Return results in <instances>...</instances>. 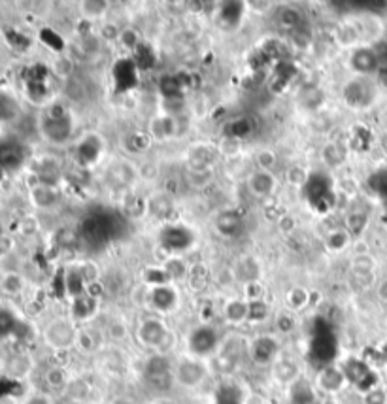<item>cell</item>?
<instances>
[{
	"label": "cell",
	"mask_w": 387,
	"mask_h": 404,
	"mask_svg": "<svg viewBox=\"0 0 387 404\" xmlns=\"http://www.w3.org/2000/svg\"><path fill=\"white\" fill-rule=\"evenodd\" d=\"M189 280H191L189 284H191L195 291H202L208 286V281H210V276H208V270L204 268V265H197L191 270V278Z\"/></svg>",
	"instance_id": "60d3db41"
},
{
	"label": "cell",
	"mask_w": 387,
	"mask_h": 404,
	"mask_svg": "<svg viewBox=\"0 0 387 404\" xmlns=\"http://www.w3.org/2000/svg\"><path fill=\"white\" fill-rule=\"evenodd\" d=\"M113 235H115V218L108 214H93V216H87L81 223L80 237L89 246H102Z\"/></svg>",
	"instance_id": "3957f363"
},
{
	"label": "cell",
	"mask_w": 387,
	"mask_h": 404,
	"mask_svg": "<svg viewBox=\"0 0 387 404\" xmlns=\"http://www.w3.org/2000/svg\"><path fill=\"white\" fill-rule=\"evenodd\" d=\"M276 327L280 333L283 335H289V333H293L295 327H297V319L291 312H281L280 316L276 317Z\"/></svg>",
	"instance_id": "b9f144b4"
},
{
	"label": "cell",
	"mask_w": 387,
	"mask_h": 404,
	"mask_svg": "<svg viewBox=\"0 0 387 404\" xmlns=\"http://www.w3.org/2000/svg\"><path fill=\"white\" fill-rule=\"evenodd\" d=\"M131 59L134 61V64H136V69L140 70V72H146V70L153 69V64H155L157 61L153 48H151L150 44H144V42L138 46L136 50L132 51Z\"/></svg>",
	"instance_id": "f1b7e54d"
},
{
	"label": "cell",
	"mask_w": 387,
	"mask_h": 404,
	"mask_svg": "<svg viewBox=\"0 0 387 404\" xmlns=\"http://www.w3.org/2000/svg\"><path fill=\"white\" fill-rule=\"evenodd\" d=\"M119 42L125 46V48H129L131 51H134L138 48V46L142 44L140 42V36H138V32L134 31V29H123V31L119 32Z\"/></svg>",
	"instance_id": "7dc6e473"
},
{
	"label": "cell",
	"mask_w": 387,
	"mask_h": 404,
	"mask_svg": "<svg viewBox=\"0 0 387 404\" xmlns=\"http://www.w3.org/2000/svg\"><path fill=\"white\" fill-rule=\"evenodd\" d=\"M269 305L262 299L259 300H250V314H248V319L250 321H255V323H261L269 317Z\"/></svg>",
	"instance_id": "f35d334b"
},
{
	"label": "cell",
	"mask_w": 387,
	"mask_h": 404,
	"mask_svg": "<svg viewBox=\"0 0 387 404\" xmlns=\"http://www.w3.org/2000/svg\"><path fill=\"white\" fill-rule=\"evenodd\" d=\"M216 404H244L242 389L234 384H223L216 393Z\"/></svg>",
	"instance_id": "1f68e13d"
},
{
	"label": "cell",
	"mask_w": 387,
	"mask_h": 404,
	"mask_svg": "<svg viewBox=\"0 0 387 404\" xmlns=\"http://www.w3.org/2000/svg\"><path fill=\"white\" fill-rule=\"evenodd\" d=\"M150 210L155 214L157 218L167 219L169 218V211L172 210V202L167 197H157L150 202Z\"/></svg>",
	"instance_id": "7bdbcfd3"
},
{
	"label": "cell",
	"mask_w": 387,
	"mask_h": 404,
	"mask_svg": "<svg viewBox=\"0 0 387 404\" xmlns=\"http://www.w3.org/2000/svg\"><path fill=\"white\" fill-rule=\"evenodd\" d=\"M23 162V150L15 142L0 144V165L6 168H17Z\"/></svg>",
	"instance_id": "d4e9b609"
},
{
	"label": "cell",
	"mask_w": 387,
	"mask_h": 404,
	"mask_svg": "<svg viewBox=\"0 0 387 404\" xmlns=\"http://www.w3.org/2000/svg\"><path fill=\"white\" fill-rule=\"evenodd\" d=\"M380 297L384 300H387V281H384L381 284V287H380Z\"/></svg>",
	"instance_id": "94428289"
},
{
	"label": "cell",
	"mask_w": 387,
	"mask_h": 404,
	"mask_svg": "<svg viewBox=\"0 0 387 404\" xmlns=\"http://www.w3.org/2000/svg\"><path fill=\"white\" fill-rule=\"evenodd\" d=\"M131 140H132V150L134 151H146L148 148H150V144H151L150 134H142V132L134 134Z\"/></svg>",
	"instance_id": "f5cc1de1"
},
{
	"label": "cell",
	"mask_w": 387,
	"mask_h": 404,
	"mask_svg": "<svg viewBox=\"0 0 387 404\" xmlns=\"http://www.w3.org/2000/svg\"><path fill=\"white\" fill-rule=\"evenodd\" d=\"M144 280L153 287L161 286H170L172 278L169 276V272L164 268H148L144 272Z\"/></svg>",
	"instance_id": "8d00e7d4"
},
{
	"label": "cell",
	"mask_w": 387,
	"mask_h": 404,
	"mask_svg": "<svg viewBox=\"0 0 387 404\" xmlns=\"http://www.w3.org/2000/svg\"><path fill=\"white\" fill-rule=\"evenodd\" d=\"M380 359L384 361V363H386V365H387V344H384V346H381V349H380Z\"/></svg>",
	"instance_id": "91938a15"
},
{
	"label": "cell",
	"mask_w": 387,
	"mask_h": 404,
	"mask_svg": "<svg viewBox=\"0 0 387 404\" xmlns=\"http://www.w3.org/2000/svg\"><path fill=\"white\" fill-rule=\"evenodd\" d=\"M227 132H229V138L231 140H244V138L251 137L255 132V123L251 118H237L232 119L229 127H227Z\"/></svg>",
	"instance_id": "4316f807"
},
{
	"label": "cell",
	"mask_w": 387,
	"mask_h": 404,
	"mask_svg": "<svg viewBox=\"0 0 387 404\" xmlns=\"http://www.w3.org/2000/svg\"><path fill=\"white\" fill-rule=\"evenodd\" d=\"M365 404H387V389L376 386L365 393Z\"/></svg>",
	"instance_id": "f907efd6"
},
{
	"label": "cell",
	"mask_w": 387,
	"mask_h": 404,
	"mask_svg": "<svg viewBox=\"0 0 387 404\" xmlns=\"http://www.w3.org/2000/svg\"><path fill=\"white\" fill-rule=\"evenodd\" d=\"M112 174L118 178V181L121 183H131L134 180V170H132L127 162H119L115 167L112 168Z\"/></svg>",
	"instance_id": "681fc988"
},
{
	"label": "cell",
	"mask_w": 387,
	"mask_h": 404,
	"mask_svg": "<svg viewBox=\"0 0 387 404\" xmlns=\"http://www.w3.org/2000/svg\"><path fill=\"white\" fill-rule=\"evenodd\" d=\"M321 157H323V161L327 162L329 167L337 168L346 161V157H348V150H346L344 146H340V144L331 142L325 146L323 151H321Z\"/></svg>",
	"instance_id": "4dcf8cb0"
},
{
	"label": "cell",
	"mask_w": 387,
	"mask_h": 404,
	"mask_svg": "<svg viewBox=\"0 0 387 404\" xmlns=\"http://www.w3.org/2000/svg\"><path fill=\"white\" fill-rule=\"evenodd\" d=\"M176 119L172 116H159L150 123V134L155 138H170L176 134Z\"/></svg>",
	"instance_id": "83f0119b"
},
{
	"label": "cell",
	"mask_w": 387,
	"mask_h": 404,
	"mask_svg": "<svg viewBox=\"0 0 387 404\" xmlns=\"http://www.w3.org/2000/svg\"><path fill=\"white\" fill-rule=\"evenodd\" d=\"M72 127L74 123H72L70 113L57 104L51 106L42 118V134L53 144L66 142L72 134Z\"/></svg>",
	"instance_id": "7a4b0ae2"
},
{
	"label": "cell",
	"mask_w": 387,
	"mask_h": 404,
	"mask_svg": "<svg viewBox=\"0 0 387 404\" xmlns=\"http://www.w3.org/2000/svg\"><path fill=\"white\" fill-rule=\"evenodd\" d=\"M110 335H112V338H115V340H121L123 336L127 335V329H125V325L123 323H112L110 325Z\"/></svg>",
	"instance_id": "9f6ffc18"
},
{
	"label": "cell",
	"mask_w": 387,
	"mask_h": 404,
	"mask_svg": "<svg viewBox=\"0 0 387 404\" xmlns=\"http://www.w3.org/2000/svg\"><path fill=\"white\" fill-rule=\"evenodd\" d=\"M257 165H259V170L269 172L270 168L276 165V155L270 150L259 151V153H257Z\"/></svg>",
	"instance_id": "816d5d0a"
},
{
	"label": "cell",
	"mask_w": 387,
	"mask_h": 404,
	"mask_svg": "<svg viewBox=\"0 0 387 404\" xmlns=\"http://www.w3.org/2000/svg\"><path fill=\"white\" fill-rule=\"evenodd\" d=\"M346 386H348V379H346L340 367L327 365V367L319 368L318 379H316V389H321L327 395H338Z\"/></svg>",
	"instance_id": "5bb4252c"
},
{
	"label": "cell",
	"mask_w": 387,
	"mask_h": 404,
	"mask_svg": "<svg viewBox=\"0 0 387 404\" xmlns=\"http://www.w3.org/2000/svg\"><path fill=\"white\" fill-rule=\"evenodd\" d=\"M216 227L221 235H225V237H234L238 235V230L242 227V218H240V214L234 210H227L223 214H219L218 221H216Z\"/></svg>",
	"instance_id": "603a6c76"
},
{
	"label": "cell",
	"mask_w": 387,
	"mask_h": 404,
	"mask_svg": "<svg viewBox=\"0 0 387 404\" xmlns=\"http://www.w3.org/2000/svg\"><path fill=\"white\" fill-rule=\"evenodd\" d=\"M34 200H36L38 206L48 208V206L55 204L57 195L53 193V189H50V187H38L36 191H34Z\"/></svg>",
	"instance_id": "ee69618b"
},
{
	"label": "cell",
	"mask_w": 387,
	"mask_h": 404,
	"mask_svg": "<svg viewBox=\"0 0 387 404\" xmlns=\"http://www.w3.org/2000/svg\"><path fill=\"white\" fill-rule=\"evenodd\" d=\"M340 368H342L348 384L356 386L359 391H370V389H374L376 384H378V376L372 372V368H370L365 361L350 357L348 361H344V365Z\"/></svg>",
	"instance_id": "ba28073f"
},
{
	"label": "cell",
	"mask_w": 387,
	"mask_h": 404,
	"mask_svg": "<svg viewBox=\"0 0 387 404\" xmlns=\"http://www.w3.org/2000/svg\"><path fill=\"white\" fill-rule=\"evenodd\" d=\"M94 308H97V299L89 297L87 293L74 299V305H72V312L78 319H87L89 316H93Z\"/></svg>",
	"instance_id": "d6a6232c"
},
{
	"label": "cell",
	"mask_w": 387,
	"mask_h": 404,
	"mask_svg": "<svg viewBox=\"0 0 387 404\" xmlns=\"http://www.w3.org/2000/svg\"><path fill=\"white\" fill-rule=\"evenodd\" d=\"M250 314V302L244 299H231L227 300L223 306V317H225L227 323L240 325L248 319Z\"/></svg>",
	"instance_id": "ffe728a7"
},
{
	"label": "cell",
	"mask_w": 387,
	"mask_h": 404,
	"mask_svg": "<svg viewBox=\"0 0 387 404\" xmlns=\"http://www.w3.org/2000/svg\"><path fill=\"white\" fill-rule=\"evenodd\" d=\"M374 85L369 80L359 78V80H351L344 88V100L351 108H367L374 100Z\"/></svg>",
	"instance_id": "4fadbf2b"
},
{
	"label": "cell",
	"mask_w": 387,
	"mask_h": 404,
	"mask_svg": "<svg viewBox=\"0 0 387 404\" xmlns=\"http://www.w3.org/2000/svg\"><path fill=\"white\" fill-rule=\"evenodd\" d=\"M289 398L293 404H316V386L300 376L289 386Z\"/></svg>",
	"instance_id": "d6986e66"
},
{
	"label": "cell",
	"mask_w": 387,
	"mask_h": 404,
	"mask_svg": "<svg viewBox=\"0 0 387 404\" xmlns=\"http://www.w3.org/2000/svg\"><path fill=\"white\" fill-rule=\"evenodd\" d=\"M348 242H350V232L342 229L332 230V232H329L327 238H325V244H327V248L331 249L332 253L342 251V249L348 246Z\"/></svg>",
	"instance_id": "e575fe53"
},
{
	"label": "cell",
	"mask_w": 387,
	"mask_h": 404,
	"mask_svg": "<svg viewBox=\"0 0 387 404\" xmlns=\"http://www.w3.org/2000/svg\"><path fill=\"white\" fill-rule=\"evenodd\" d=\"M278 23L280 27H283L286 31H300V27L304 23V15L300 12L299 8L293 6H283L280 8V12H278Z\"/></svg>",
	"instance_id": "cb8c5ba5"
},
{
	"label": "cell",
	"mask_w": 387,
	"mask_h": 404,
	"mask_svg": "<svg viewBox=\"0 0 387 404\" xmlns=\"http://www.w3.org/2000/svg\"><path fill=\"white\" fill-rule=\"evenodd\" d=\"M219 8H221V10H219L221 21H223L225 25L234 27L242 21L244 8H246V4H244V2H223Z\"/></svg>",
	"instance_id": "f546056e"
},
{
	"label": "cell",
	"mask_w": 387,
	"mask_h": 404,
	"mask_svg": "<svg viewBox=\"0 0 387 404\" xmlns=\"http://www.w3.org/2000/svg\"><path fill=\"white\" fill-rule=\"evenodd\" d=\"M302 191H304V197H307L308 204L312 206L314 211L327 214V211H331L335 208L337 197H335L332 181L323 172H314V174L308 176Z\"/></svg>",
	"instance_id": "6da1fadb"
},
{
	"label": "cell",
	"mask_w": 387,
	"mask_h": 404,
	"mask_svg": "<svg viewBox=\"0 0 387 404\" xmlns=\"http://www.w3.org/2000/svg\"><path fill=\"white\" fill-rule=\"evenodd\" d=\"M274 378L281 384H288L291 386L295 379H299V367L297 363L291 359H280L274 363Z\"/></svg>",
	"instance_id": "484cf974"
},
{
	"label": "cell",
	"mask_w": 387,
	"mask_h": 404,
	"mask_svg": "<svg viewBox=\"0 0 387 404\" xmlns=\"http://www.w3.org/2000/svg\"><path fill=\"white\" fill-rule=\"evenodd\" d=\"M44 338L53 349L64 351V349H70L78 344V330H76L74 323L70 319L61 317V319H55L45 327Z\"/></svg>",
	"instance_id": "52a82bcc"
},
{
	"label": "cell",
	"mask_w": 387,
	"mask_h": 404,
	"mask_svg": "<svg viewBox=\"0 0 387 404\" xmlns=\"http://www.w3.org/2000/svg\"><path fill=\"white\" fill-rule=\"evenodd\" d=\"M144 379L157 391H169L174 384V365L164 355H153L146 361Z\"/></svg>",
	"instance_id": "5b68a950"
},
{
	"label": "cell",
	"mask_w": 387,
	"mask_h": 404,
	"mask_svg": "<svg viewBox=\"0 0 387 404\" xmlns=\"http://www.w3.org/2000/svg\"><path fill=\"white\" fill-rule=\"evenodd\" d=\"M308 300H310V295H308L307 289H302V287H295L291 291L288 293V297H286V302L291 310H302L304 306L308 305Z\"/></svg>",
	"instance_id": "d590c367"
},
{
	"label": "cell",
	"mask_w": 387,
	"mask_h": 404,
	"mask_svg": "<svg viewBox=\"0 0 387 404\" xmlns=\"http://www.w3.org/2000/svg\"><path fill=\"white\" fill-rule=\"evenodd\" d=\"M162 268L169 272V276L172 278V280H180V278H183V276L188 274V267H185V263L180 261V259H170V261L167 263Z\"/></svg>",
	"instance_id": "c3c4849f"
},
{
	"label": "cell",
	"mask_w": 387,
	"mask_h": 404,
	"mask_svg": "<svg viewBox=\"0 0 387 404\" xmlns=\"http://www.w3.org/2000/svg\"><path fill=\"white\" fill-rule=\"evenodd\" d=\"M307 180H308V176H307V172L302 170V168L295 167V168H291V170H289V181H291L293 186L304 187Z\"/></svg>",
	"instance_id": "db71d44e"
},
{
	"label": "cell",
	"mask_w": 387,
	"mask_h": 404,
	"mask_svg": "<svg viewBox=\"0 0 387 404\" xmlns=\"http://www.w3.org/2000/svg\"><path fill=\"white\" fill-rule=\"evenodd\" d=\"M45 378H48V384H50V387H53V389L69 387V379L64 376L63 368H51Z\"/></svg>",
	"instance_id": "bcb514c9"
},
{
	"label": "cell",
	"mask_w": 387,
	"mask_h": 404,
	"mask_svg": "<svg viewBox=\"0 0 387 404\" xmlns=\"http://www.w3.org/2000/svg\"><path fill=\"white\" fill-rule=\"evenodd\" d=\"M27 404H51V403L50 398L44 397V395H38V397H32Z\"/></svg>",
	"instance_id": "680465c9"
},
{
	"label": "cell",
	"mask_w": 387,
	"mask_h": 404,
	"mask_svg": "<svg viewBox=\"0 0 387 404\" xmlns=\"http://www.w3.org/2000/svg\"><path fill=\"white\" fill-rule=\"evenodd\" d=\"M367 221H369L367 214H361V211H353V214H350L348 219H346V227H348L350 237L351 235H361L363 230H365V227H367Z\"/></svg>",
	"instance_id": "ab89813d"
},
{
	"label": "cell",
	"mask_w": 387,
	"mask_h": 404,
	"mask_svg": "<svg viewBox=\"0 0 387 404\" xmlns=\"http://www.w3.org/2000/svg\"><path fill=\"white\" fill-rule=\"evenodd\" d=\"M370 187L374 189V193H378L381 199L387 202V170H381L378 174L370 178Z\"/></svg>",
	"instance_id": "f6af8a7d"
},
{
	"label": "cell",
	"mask_w": 387,
	"mask_h": 404,
	"mask_svg": "<svg viewBox=\"0 0 387 404\" xmlns=\"http://www.w3.org/2000/svg\"><path fill=\"white\" fill-rule=\"evenodd\" d=\"M219 344H221V338H219L218 329L210 323H202L199 327H195L188 336L189 355L199 357V359H204L208 355L216 354Z\"/></svg>",
	"instance_id": "8992f818"
},
{
	"label": "cell",
	"mask_w": 387,
	"mask_h": 404,
	"mask_svg": "<svg viewBox=\"0 0 387 404\" xmlns=\"http://www.w3.org/2000/svg\"><path fill=\"white\" fill-rule=\"evenodd\" d=\"M376 78H378V83L387 88V64H380V69L376 72Z\"/></svg>",
	"instance_id": "6f0895ef"
},
{
	"label": "cell",
	"mask_w": 387,
	"mask_h": 404,
	"mask_svg": "<svg viewBox=\"0 0 387 404\" xmlns=\"http://www.w3.org/2000/svg\"><path fill=\"white\" fill-rule=\"evenodd\" d=\"M138 72L136 64L132 61L131 57H123L119 59L112 69V78L113 85H115V91L118 93H127L138 85Z\"/></svg>",
	"instance_id": "7c38bea8"
},
{
	"label": "cell",
	"mask_w": 387,
	"mask_h": 404,
	"mask_svg": "<svg viewBox=\"0 0 387 404\" xmlns=\"http://www.w3.org/2000/svg\"><path fill=\"white\" fill-rule=\"evenodd\" d=\"M161 244L162 248L169 249L170 253H180L185 251L195 244L193 230L188 229L185 225L169 223L164 225L161 230Z\"/></svg>",
	"instance_id": "9c48e42d"
},
{
	"label": "cell",
	"mask_w": 387,
	"mask_h": 404,
	"mask_svg": "<svg viewBox=\"0 0 387 404\" xmlns=\"http://www.w3.org/2000/svg\"><path fill=\"white\" fill-rule=\"evenodd\" d=\"M212 150L208 146H197L193 151H191V168L193 170H204V168H210V162H212Z\"/></svg>",
	"instance_id": "836d02e7"
},
{
	"label": "cell",
	"mask_w": 387,
	"mask_h": 404,
	"mask_svg": "<svg viewBox=\"0 0 387 404\" xmlns=\"http://www.w3.org/2000/svg\"><path fill=\"white\" fill-rule=\"evenodd\" d=\"M276 187L274 176L265 170H259L255 174H251L250 178V191L257 197H269Z\"/></svg>",
	"instance_id": "44dd1931"
},
{
	"label": "cell",
	"mask_w": 387,
	"mask_h": 404,
	"mask_svg": "<svg viewBox=\"0 0 387 404\" xmlns=\"http://www.w3.org/2000/svg\"><path fill=\"white\" fill-rule=\"evenodd\" d=\"M248 354L255 365L269 367V365H274L276 357L280 354V342H278V338L270 335L257 336L248 344Z\"/></svg>",
	"instance_id": "30bf717a"
},
{
	"label": "cell",
	"mask_w": 387,
	"mask_h": 404,
	"mask_svg": "<svg viewBox=\"0 0 387 404\" xmlns=\"http://www.w3.org/2000/svg\"><path fill=\"white\" fill-rule=\"evenodd\" d=\"M102 140L97 134H89L78 146V161L81 165H94L102 155Z\"/></svg>",
	"instance_id": "ac0fdd59"
},
{
	"label": "cell",
	"mask_w": 387,
	"mask_h": 404,
	"mask_svg": "<svg viewBox=\"0 0 387 404\" xmlns=\"http://www.w3.org/2000/svg\"><path fill=\"white\" fill-rule=\"evenodd\" d=\"M208 374H210V370H208L206 363L199 357H193V355L180 357L174 365L176 384L188 387V389L202 386L206 382Z\"/></svg>",
	"instance_id": "277c9868"
},
{
	"label": "cell",
	"mask_w": 387,
	"mask_h": 404,
	"mask_svg": "<svg viewBox=\"0 0 387 404\" xmlns=\"http://www.w3.org/2000/svg\"><path fill=\"white\" fill-rule=\"evenodd\" d=\"M138 340L142 346L151 349H161L167 344L169 338V329L167 325L162 323L159 317H148L142 323L138 325L136 329Z\"/></svg>",
	"instance_id": "8fae6325"
},
{
	"label": "cell",
	"mask_w": 387,
	"mask_h": 404,
	"mask_svg": "<svg viewBox=\"0 0 387 404\" xmlns=\"http://www.w3.org/2000/svg\"><path fill=\"white\" fill-rule=\"evenodd\" d=\"M113 404H132L131 400H127V398H119V400H115Z\"/></svg>",
	"instance_id": "6125c7cd"
},
{
	"label": "cell",
	"mask_w": 387,
	"mask_h": 404,
	"mask_svg": "<svg viewBox=\"0 0 387 404\" xmlns=\"http://www.w3.org/2000/svg\"><path fill=\"white\" fill-rule=\"evenodd\" d=\"M81 6L87 8V10H83L87 15H100L106 10V2H83Z\"/></svg>",
	"instance_id": "11a10c76"
},
{
	"label": "cell",
	"mask_w": 387,
	"mask_h": 404,
	"mask_svg": "<svg viewBox=\"0 0 387 404\" xmlns=\"http://www.w3.org/2000/svg\"><path fill=\"white\" fill-rule=\"evenodd\" d=\"M148 302H150L153 310L161 312V314H169L178 305V293L170 286L151 287V291L148 293Z\"/></svg>",
	"instance_id": "e0dca14e"
},
{
	"label": "cell",
	"mask_w": 387,
	"mask_h": 404,
	"mask_svg": "<svg viewBox=\"0 0 387 404\" xmlns=\"http://www.w3.org/2000/svg\"><path fill=\"white\" fill-rule=\"evenodd\" d=\"M159 89H161V95L164 99L172 102V100H181L183 97V83H181L180 76L169 74V76H162L161 81H159Z\"/></svg>",
	"instance_id": "7402d4cb"
},
{
	"label": "cell",
	"mask_w": 387,
	"mask_h": 404,
	"mask_svg": "<svg viewBox=\"0 0 387 404\" xmlns=\"http://www.w3.org/2000/svg\"><path fill=\"white\" fill-rule=\"evenodd\" d=\"M370 142H372V137H370L369 129L365 127H356L353 132H351V140L350 144L356 148V150H369Z\"/></svg>",
	"instance_id": "74e56055"
},
{
	"label": "cell",
	"mask_w": 387,
	"mask_h": 404,
	"mask_svg": "<svg viewBox=\"0 0 387 404\" xmlns=\"http://www.w3.org/2000/svg\"><path fill=\"white\" fill-rule=\"evenodd\" d=\"M297 78V67L291 61L276 62L270 69L269 89L274 93H281L289 88V83Z\"/></svg>",
	"instance_id": "9a60e30c"
},
{
	"label": "cell",
	"mask_w": 387,
	"mask_h": 404,
	"mask_svg": "<svg viewBox=\"0 0 387 404\" xmlns=\"http://www.w3.org/2000/svg\"><path fill=\"white\" fill-rule=\"evenodd\" d=\"M350 67L359 74H372L380 69V55L372 48H357L350 57Z\"/></svg>",
	"instance_id": "2e32d148"
}]
</instances>
